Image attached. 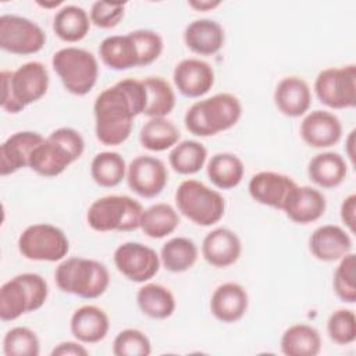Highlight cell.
I'll use <instances>...</instances> for the list:
<instances>
[{"label":"cell","instance_id":"cell-1","mask_svg":"<svg viewBox=\"0 0 356 356\" xmlns=\"http://www.w3.org/2000/svg\"><path fill=\"white\" fill-rule=\"evenodd\" d=\"M146 108L143 81L125 78L104 89L93 104L95 134L106 146L122 145L132 132L134 118Z\"/></svg>","mask_w":356,"mask_h":356},{"label":"cell","instance_id":"cell-2","mask_svg":"<svg viewBox=\"0 0 356 356\" xmlns=\"http://www.w3.org/2000/svg\"><path fill=\"white\" fill-rule=\"evenodd\" d=\"M1 107L17 114L26 106L40 100L49 89L50 76L40 61H28L15 71H1Z\"/></svg>","mask_w":356,"mask_h":356},{"label":"cell","instance_id":"cell-3","mask_svg":"<svg viewBox=\"0 0 356 356\" xmlns=\"http://www.w3.org/2000/svg\"><path fill=\"white\" fill-rule=\"evenodd\" d=\"M83 150L85 140L79 131L70 127L57 128L36 146L29 160V168L42 177L53 178L76 161Z\"/></svg>","mask_w":356,"mask_h":356},{"label":"cell","instance_id":"cell-4","mask_svg":"<svg viewBox=\"0 0 356 356\" xmlns=\"http://www.w3.org/2000/svg\"><path fill=\"white\" fill-rule=\"evenodd\" d=\"M242 115L239 99L231 93H217L193 103L185 113V127L196 136H214L232 128Z\"/></svg>","mask_w":356,"mask_h":356},{"label":"cell","instance_id":"cell-5","mask_svg":"<svg viewBox=\"0 0 356 356\" xmlns=\"http://www.w3.org/2000/svg\"><path fill=\"white\" fill-rule=\"evenodd\" d=\"M54 280L58 289L64 293L83 299H96L107 291L110 274L107 267L97 260L70 257L57 266Z\"/></svg>","mask_w":356,"mask_h":356},{"label":"cell","instance_id":"cell-6","mask_svg":"<svg viewBox=\"0 0 356 356\" xmlns=\"http://www.w3.org/2000/svg\"><path fill=\"white\" fill-rule=\"evenodd\" d=\"M49 285L36 273H22L6 281L0 288V318L14 321L25 313L40 309L47 300Z\"/></svg>","mask_w":356,"mask_h":356},{"label":"cell","instance_id":"cell-7","mask_svg":"<svg viewBox=\"0 0 356 356\" xmlns=\"http://www.w3.org/2000/svg\"><path fill=\"white\" fill-rule=\"evenodd\" d=\"M142 204L127 195H108L96 199L88 209L86 221L97 232H127L139 228Z\"/></svg>","mask_w":356,"mask_h":356},{"label":"cell","instance_id":"cell-8","mask_svg":"<svg viewBox=\"0 0 356 356\" xmlns=\"http://www.w3.org/2000/svg\"><path fill=\"white\" fill-rule=\"evenodd\" d=\"M51 65L63 86L72 95L85 96L96 85L99 76L97 58L81 47H63L53 54Z\"/></svg>","mask_w":356,"mask_h":356},{"label":"cell","instance_id":"cell-9","mask_svg":"<svg viewBox=\"0 0 356 356\" xmlns=\"http://www.w3.org/2000/svg\"><path fill=\"white\" fill-rule=\"evenodd\" d=\"M175 203L186 218L202 227L218 222L225 213L222 195L197 179H185L179 184Z\"/></svg>","mask_w":356,"mask_h":356},{"label":"cell","instance_id":"cell-10","mask_svg":"<svg viewBox=\"0 0 356 356\" xmlns=\"http://www.w3.org/2000/svg\"><path fill=\"white\" fill-rule=\"evenodd\" d=\"M18 250L28 260L60 261L70 250V241L61 228L39 222L26 227L21 232Z\"/></svg>","mask_w":356,"mask_h":356},{"label":"cell","instance_id":"cell-11","mask_svg":"<svg viewBox=\"0 0 356 356\" xmlns=\"http://www.w3.org/2000/svg\"><path fill=\"white\" fill-rule=\"evenodd\" d=\"M318 100L330 108L342 110L356 106V67L353 64L339 68H325L314 81Z\"/></svg>","mask_w":356,"mask_h":356},{"label":"cell","instance_id":"cell-12","mask_svg":"<svg viewBox=\"0 0 356 356\" xmlns=\"http://www.w3.org/2000/svg\"><path fill=\"white\" fill-rule=\"evenodd\" d=\"M46 43L44 31L29 18L4 14L0 17V47L17 56L35 54Z\"/></svg>","mask_w":356,"mask_h":356},{"label":"cell","instance_id":"cell-13","mask_svg":"<svg viewBox=\"0 0 356 356\" xmlns=\"http://www.w3.org/2000/svg\"><path fill=\"white\" fill-rule=\"evenodd\" d=\"M160 256L154 249L139 242H125L114 252L117 270L132 282H146L160 270Z\"/></svg>","mask_w":356,"mask_h":356},{"label":"cell","instance_id":"cell-14","mask_svg":"<svg viewBox=\"0 0 356 356\" xmlns=\"http://www.w3.org/2000/svg\"><path fill=\"white\" fill-rule=\"evenodd\" d=\"M168 172L164 163L153 156H138L127 168V182L131 191L142 197L159 196L165 188Z\"/></svg>","mask_w":356,"mask_h":356},{"label":"cell","instance_id":"cell-15","mask_svg":"<svg viewBox=\"0 0 356 356\" xmlns=\"http://www.w3.org/2000/svg\"><path fill=\"white\" fill-rule=\"evenodd\" d=\"M174 83L185 97H202L214 85V71L211 65L199 58L181 60L174 68Z\"/></svg>","mask_w":356,"mask_h":356},{"label":"cell","instance_id":"cell-16","mask_svg":"<svg viewBox=\"0 0 356 356\" xmlns=\"http://www.w3.org/2000/svg\"><path fill=\"white\" fill-rule=\"evenodd\" d=\"M327 209L325 196L316 188L295 185L286 196L282 210L296 224H310L320 220Z\"/></svg>","mask_w":356,"mask_h":356},{"label":"cell","instance_id":"cell-17","mask_svg":"<svg viewBox=\"0 0 356 356\" xmlns=\"http://www.w3.org/2000/svg\"><path fill=\"white\" fill-rule=\"evenodd\" d=\"M300 136L310 147H331L341 140L342 124L335 114L325 110H316L303 118Z\"/></svg>","mask_w":356,"mask_h":356},{"label":"cell","instance_id":"cell-18","mask_svg":"<svg viewBox=\"0 0 356 356\" xmlns=\"http://www.w3.org/2000/svg\"><path fill=\"white\" fill-rule=\"evenodd\" d=\"M43 136L33 131H19L8 136L0 146V175L6 177L29 167V160Z\"/></svg>","mask_w":356,"mask_h":356},{"label":"cell","instance_id":"cell-19","mask_svg":"<svg viewBox=\"0 0 356 356\" xmlns=\"http://www.w3.org/2000/svg\"><path fill=\"white\" fill-rule=\"evenodd\" d=\"M295 185L296 182L288 175L274 171H260L250 178L248 189L254 202L282 210L284 202Z\"/></svg>","mask_w":356,"mask_h":356},{"label":"cell","instance_id":"cell-20","mask_svg":"<svg viewBox=\"0 0 356 356\" xmlns=\"http://www.w3.org/2000/svg\"><path fill=\"white\" fill-rule=\"evenodd\" d=\"M312 254L320 261H337L352 250L349 234L334 224H325L313 231L309 239Z\"/></svg>","mask_w":356,"mask_h":356},{"label":"cell","instance_id":"cell-21","mask_svg":"<svg viewBox=\"0 0 356 356\" xmlns=\"http://www.w3.org/2000/svg\"><path fill=\"white\" fill-rule=\"evenodd\" d=\"M242 243L239 236L228 228H216L209 232L202 243L204 260L217 268H225L235 264L241 256Z\"/></svg>","mask_w":356,"mask_h":356},{"label":"cell","instance_id":"cell-22","mask_svg":"<svg viewBox=\"0 0 356 356\" xmlns=\"http://www.w3.org/2000/svg\"><path fill=\"white\" fill-rule=\"evenodd\" d=\"M249 306L246 289L238 282L218 285L210 299L211 314L221 323H235L241 320Z\"/></svg>","mask_w":356,"mask_h":356},{"label":"cell","instance_id":"cell-23","mask_svg":"<svg viewBox=\"0 0 356 356\" xmlns=\"http://www.w3.org/2000/svg\"><path fill=\"white\" fill-rule=\"evenodd\" d=\"M184 42L195 54L213 56L224 46V28L213 19H195L186 25L184 31Z\"/></svg>","mask_w":356,"mask_h":356},{"label":"cell","instance_id":"cell-24","mask_svg":"<svg viewBox=\"0 0 356 356\" xmlns=\"http://www.w3.org/2000/svg\"><path fill=\"white\" fill-rule=\"evenodd\" d=\"M274 103L280 113L286 117L306 114L312 104V92L307 82L299 76L282 78L274 92Z\"/></svg>","mask_w":356,"mask_h":356},{"label":"cell","instance_id":"cell-25","mask_svg":"<svg viewBox=\"0 0 356 356\" xmlns=\"http://www.w3.org/2000/svg\"><path fill=\"white\" fill-rule=\"evenodd\" d=\"M70 328L74 338L79 342L96 343L106 338L110 320L103 309L95 305H85L72 313Z\"/></svg>","mask_w":356,"mask_h":356},{"label":"cell","instance_id":"cell-26","mask_svg":"<svg viewBox=\"0 0 356 356\" xmlns=\"http://www.w3.org/2000/svg\"><path fill=\"white\" fill-rule=\"evenodd\" d=\"M99 56L108 68L115 71L139 67L138 49L129 33L104 38L99 46Z\"/></svg>","mask_w":356,"mask_h":356},{"label":"cell","instance_id":"cell-27","mask_svg":"<svg viewBox=\"0 0 356 356\" xmlns=\"http://www.w3.org/2000/svg\"><path fill=\"white\" fill-rule=\"evenodd\" d=\"M307 174L317 186L332 189L345 181L348 174V164L339 153L324 152L316 154L310 160Z\"/></svg>","mask_w":356,"mask_h":356},{"label":"cell","instance_id":"cell-28","mask_svg":"<svg viewBox=\"0 0 356 356\" xmlns=\"http://www.w3.org/2000/svg\"><path fill=\"white\" fill-rule=\"evenodd\" d=\"M136 303L140 312L154 320H164L175 312V298L172 292L161 285L149 282L138 289Z\"/></svg>","mask_w":356,"mask_h":356},{"label":"cell","instance_id":"cell-29","mask_svg":"<svg viewBox=\"0 0 356 356\" xmlns=\"http://www.w3.org/2000/svg\"><path fill=\"white\" fill-rule=\"evenodd\" d=\"M90 29L88 13L78 6H63L53 18V31L64 42L75 43L82 40Z\"/></svg>","mask_w":356,"mask_h":356},{"label":"cell","instance_id":"cell-30","mask_svg":"<svg viewBox=\"0 0 356 356\" xmlns=\"http://www.w3.org/2000/svg\"><path fill=\"white\" fill-rule=\"evenodd\" d=\"M280 345L286 356H316L321 350V337L312 325L295 324L284 331Z\"/></svg>","mask_w":356,"mask_h":356},{"label":"cell","instance_id":"cell-31","mask_svg":"<svg viewBox=\"0 0 356 356\" xmlns=\"http://www.w3.org/2000/svg\"><path fill=\"white\" fill-rule=\"evenodd\" d=\"M181 138L177 125L165 117H153L143 124L139 132L140 145L150 152H164L174 147Z\"/></svg>","mask_w":356,"mask_h":356},{"label":"cell","instance_id":"cell-32","mask_svg":"<svg viewBox=\"0 0 356 356\" xmlns=\"http://www.w3.org/2000/svg\"><path fill=\"white\" fill-rule=\"evenodd\" d=\"M181 220L177 210L168 203H156L143 210L139 228L153 239H161L172 234Z\"/></svg>","mask_w":356,"mask_h":356},{"label":"cell","instance_id":"cell-33","mask_svg":"<svg viewBox=\"0 0 356 356\" xmlns=\"http://www.w3.org/2000/svg\"><path fill=\"white\" fill-rule=\"evenodd\" d=\"M242 160L232 153H217L207 163V177L218 189H232L243 178Z\"/></svg>","mask_w":356,"mask_h":356},{"label":"cell","instance_id":"cell-34","mask_svg":"<svg viewBox=\"0 0 356 356\" xmlns=\"http://www.w3.org/2000/svg\"><path fill=\"white\" fill-rule=\"evenodd\" d=\"M196 243L185 236H175L168 239L160 252V261L164 268L171 273H184L193 267L197 260Z\"/></svg>","mask_w":356,"mask_h":356},{"label":"cell","instance_id":"cell-35","mask_svg":"<svg viewBox=\"0 0 356 356\" xmlns=\"http://www.w3.org/2000/svg\"><path fill=\"white\" fill-rule=\"evenodd\" d=\"M124 157L117 152H100L90 163V175L102 188H114L127 175Z\"/></svg>","mask_w":356,"mask_h":356},{"label":"cell","instance_id":"cell-36","mask_svg":"<svg viewBox=\"0 0 356 356\" xmlns=\"http://www.w3.org/2000/svg\"><path fill=\"white\" fill-rule=\"evenodd\" d=\"M207 160V149L197 140L186 139L177 143L168 156L170 165L181 175L199 172Z\"/></svg>","mask_w":356,"mask_h":356},{"label":"cell","instance_id":"cell-37","mask_svg":"<svg viewBox=\"0 0 356 356\" xmlns=\"http://www.w3.org/2000/svg\"><path fill=\"white\" fill-rule=\"evenodd\" d=\"M143 81L146 89V108L145 115L165 117L175 107V93L171 85L160 76H147Z\"/></svg>","mask_w":356,"mask_h":356},{"label":"cell","instance_id":"cell-38","mask_svg":"<svg viewBox=\"0 0 356 356\" xmlns=\"http://www.w3.org/2000/svg\"><path fill=\"white\" fill-rule=\"evenodd\" d=\"M3 350L6 356H38L40 342L35 331L28 327H14L4 335Z\"/></svg>","mask_w":356,"mask_h":356},{"label":"cell","instance_id":"cell-39","mask_svg":"<svg viewBox=\"0 0 356 356\" xmlns=\"http://www.w3.org/2000/svg\"><path fill=\"white\" fill-rule=\"evenodd\" d=\"M356 256L348 253L343 256L334 273L332 286L335 295L345 303L356 302Z\"/></svg>","mask_w":356,"mask_h":356},{"label":"cell","instance_id":"cell-40","mask_svg":"<svg viewBox=\"0 0 356 356\" xmlns=\"http://www.w3.org/2000/svg\"><path fill=\"white\" fill-rule=\"evenodd\" d=\"M150 352V339L136 328L120 331L113 342V353L115 356H147Z\"/></svg>","mask_w":356,"mask_h":356},{"label":"cell","instance_id":"cell-41","mask_svg":"<svg viewBox=\"0 0 356 356\" xmlns=\"http://www.w3.org/2000/svg\"><path fill=\"white\" fill-rule=\"evenodd\" d=\"M330 338L338 345H349L356 339V316L350 309L332 312L327 321Z\"/></svg>","mask_w":356,"mask_h":356},{"label":"cell","instance_id":"cell-42","mask_svg":"<svg viewBox=\"0 0 356 356\" xmlns=\"http://www.w3.org/2000/svg\"><path fill=\"white\" fill-rule=\"evenodd\" d=\"M135 40L138 54H139V67H146L154 63L163 51V38L150 29H138L129 32Z\"/></svg>","mask_w":356,"mask_h":356},{"label":"cell","instance_id":"cell-43","mask_svg":"<svg viewBox=\"0 0 356 356\" xmlns=\"http://www.w3.org/2000/svg\"><path fill=\"white\" fill-rule=\"evenodd\" d=\"M125 14V4L95 1L89 11V18L93 25L102 29H110L120 24Z\"/></svg>","mask_w":356,"mask_h":356},{"label":"cell","instance_id":"cell-44","mask_svg":"<svg viewBox=\"0 0 356 356\" xmlns=\"http://www.w3.org/2000/svg\"><path fill=\"white\" fill-rule=\"evenodd\" d=\"M341 220L350 232L355 231L356 222V195L346 196L341 204Z\"/></svg>","mask_w":356,"mask_h":356},{"label":"cell","instance_id":"cell-45","mask_svg":"<svg viewBox=\"0 0 356 356\" xmlns=\"http://www.w3.org/2000/svg\"><path fill=\"white\" fill-rule=\"evenodd\" d=\"M88 355L89 352L83 345L72 341L61 342L57 346H54V349L51 350V356H88Z\"/></svg>","mask_w":356,"mask_h":356},{"label":"cell","instance_id":"cell-46","mask_svg":"<svg viewBox=\"0 0 356 356\" xmlns=\"http://www.w3.org/2000/svg\"><path fill=\"white\" fill-rule=\"evenodd\" d=\"M188 4H189V7L195 8L196 11H211L216 7H218L221 4V1H218V0H189Z\"/></svg>","mask_w":356,"mask_h":356},{"label":"cell","instance_id":"cell-47","mask_svg":"<svg viewBox=\"0 0 356 356\" xmlns=\"http://www.w3.org/2000/svg\"><path fill=\"white\" fill-rule=\"evenodd\" d=\"M353 143H355V129L350 131V134H349V136H348V140H346V153H348V156H349V159H350L352 163H353V160H355Z\"/></svg>","mask_w":356,"mask_h":356},{"label":"cell","instance_id":"cell-48","mask_svg":"<svg viewBox=\"0 0 356 356\" xmlns=\"http://www.w3.org/2000/svg\"><path fill=\"white\" fill-rule=\"evenodd\" d=\"M40 7H44V8H51V7H58L63 4V1H51V3H43V1H36Z\"/></svg>","mask_w":356,"mask_h":356}]
</instances>
